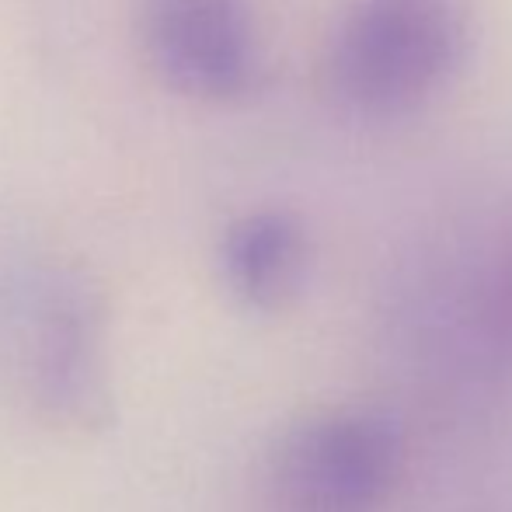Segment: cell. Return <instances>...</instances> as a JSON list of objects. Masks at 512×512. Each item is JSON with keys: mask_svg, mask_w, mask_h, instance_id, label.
I'll return each mask as SVG.
<instances>
[{"mask_svg": "<svg viewBox=\"0 0 512 512\" xmlns=\"http://www.w3.org/2000/svg\"><path fill=\"white\" fill-rule=\"evenodd\" d=\"M467 46V0H349L331 35L328 84L349 112L394 119L429 105Z\"/></svg>", "mask_w": 512, "mask_h": 512, "instance_id": "1", "label": "cell"}, {"mask_svg": "<svg viewBox=\"0 0 512 512\" xmlns=\"http://www.w3.org/2000/svg\"><path fill=\"white\" fill-rule=\"evenodd\" d=\"M398 467V432L366 411L293 425L272 450L265 512H370Z\"/></svg>", "mask_w": 512, "mask_h": 512, "instance_id": "2", "label": "cell"}, {"mask_svg": "<svg viewBox=\"0 0 512 512\" xmlns=\"http://www.w3.org/2000/svg\"><path fill=\"white\" fill-rule=\"evenodd\" d=\"M21 366L28 398L46 422L74 432L112 422L105 310L84 283L53 279L42 286L25 321Z\"/></svg>", "mask_w": 512, "mask_h": 512, "instance_id": "3", "label": "cell"}, {"mask_svg": "<svg viewBox=\"0 0 512 512\" xmlns=\"http://www.w3.org/2000/svg\"><path fill=\"white\" fill-rule=\"evenodd\" d=\"M140 32L150 70L196 102L244 98L262 74L248 0H147Z\"/></svg>", "mask_w": 512, "mask_h": 512, "instance_id": "4", "label": "cell"}, {"mask_svg": "<svg viewBox=\"0 0 512 512\" xmlns=\"http://www.w3.org/2000/svg\"><path fill=\"white\" fill-rule=\"evenodd\" d=\"M307 230L286 209H255L223 234L220 265L227 286L258 310L286 307L307 276Z\"/></svg>", "mask_w": 512, "mask_h": 512, "instance_id": "5", "label": "cell"}, {"mask_svg": "<svg viewBox=\"0 0 512 512\" xmlns=\"http://www.w3.org/2000/svg\"><path fill=\"white\" fill-rule=\"evenodd\" d=\"M495 342H499V352L512 363V255L506 262V272H502L499 293H495Z\"/></svg>", "mask_w": 512, "mask_h": 512, "instance_id": "6", "label": "cell"}]
</instances>
